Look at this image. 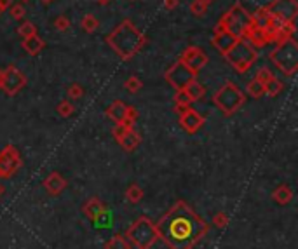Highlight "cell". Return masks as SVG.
I'll return each mask as SVG.
<instances>
[{
	"label": "cell",
	"mask_w": 298,
	"mask_h": 249,
	"mask_svg": "<svg viewBox=\"0 0 298 249\" xmlns=\"http://www.w3.org/2000/svg\"><path fill=\"white\" fill-rule=\"evenodd\" d=\"M157 232L173 249H190L204 232V221L187 204L178 202L159 221Z\"/></svg>",
	"instance_id": "1"
},
{
	"label": "cell",
	"mask_w": 298,
	"mask_h": 249,
	"mask_svg": "<svg viewBox=\"0 0 298 249\" xmlns=\"http://www.w3.org/2000/svg\"><path fill=\"white\" fill-rule=\"evenodd\" d=\"M106 44L120 60L129 61L145 47L147 35L140 28H136L131 19H124L106 35Z\"/></svg>",
	"instance_id": "2"
},
{
	"label": "cell",
	"mask_w": 298,
	"mask_h": 249,
	"mask_svg": "<svg viewBox=\"0 0 298 249\" xmlns=\"http://www.w3.org/2000/svg\"><path fill=\"white\" fill-rule=\"evenodd\" d=\"M223 58L237 74H246L258 60V49L242 37L235 40L234 46L223 54Z\"/></svg>",
	"instance_id": "3"
},
{
	"label": "cell",
	"mask_w": 298,
	"mask_h": 249,
	"mask_svg": "<svg viewBox=\"0 0 298 249\" xmlns=\"http://www.w3.org/2000/svg\"><path fill=\"white\" fill-rule=\"evenodd\" d=\"M269 60L277 67V70L284 77H291L298 70V42L295 39H288L279 42L276 49L270 51Z\"/></svg>",
	"instance_id": "4"
},
{
	"label": "cell",
	"mask_w": 298,
	"mask_h": 249,
	"mask_svg": "<svg viewBox=\"0 0 298 249\" xmlns=\"http://www.w3.org/2000/svg\"><path fill=\"white\" fill-rule=\"evenodd\" d=\"M246 101V96L234 82H225L213 96V103L223 112V115L235 113Z\"/></svg>",
	"instance_id": "5"
},
{
	"label": "cell",
	"mask_w": 298,
	"mask_h": 249,
	"mask_svg": "<svg viewBox=\"0 0 298 249\" xmlns=\"http://www.w3.org/2000/svg\"><path fill=\"white\" fill-rule=\"evenodd\" d=\"M251 23V14L242 7L241 4H234L218 21L234 39H242L246 33V28Z\"/></svg>",
	"instance_id": "6"
},
{
	"label": "cell",
	"mask_w": 298,
	"mask_h": 249,
	"mask_svg": "<svg viewBox=\"0 0 298 249\" xmlns=\"http://www.w3.org/2000/svg\"><path fill=\"white\" fill-rule=\"evenodd\" d=\"M269 16L274 21L281 25H295L298 16V2L297 0H272L267 5Z\"/></svg>",
	"instance_id": "7"
},
{
	"label": "cell",
	"mask_w": 298,
	"mask_h": 249,
	"mask_svg": "<svg viewBox=\"0 0 298 249\" xmlns=\"http://www.w3.org/2000/svg\"><path fill=\"white\" fill-rule=\"evenodd\" d=\"M196 77H197L196 72H192L189 67H185V65H183L180 60L176 61L173 67H169L168 72L164 74L166 82H168L171 87H175L176 91H180V89H185L190 82L196 81Z\"/></svg>",
	"instance_id": "8"
},
{
	"label": "cell",
	"mask_w": 298,
	"mask_h": 249,
	"mask_svg": "<svg viewBox=\"0 0 298 249\" xmlns=\"http://www.w3.org/2000/svg\"><path fill=\"white\" fill-rule=\"evenodd\" d=\"M26 85V75L19 70L14 65H9L4 68V74H2V82H0V89L9 96H14L21 91Z\"/></svg>",
	"instance_id": "9"
},
{
	"label": "cell",
	"mask_w": 298,
	"mask_h": 249,
	"mask_svg": "<svg viewBox=\"0 0 298 249\" xmlns=\"http://www.w3.org/2000/svg\"><path fill=\"white\" fill-rule=\"evenodd\" d=\"M129 237L140 249H147L155 239V228L148 220H140L129 230Z\"/></svg>",
	"instance_id": "10"
},
{
	"label": "cell",
	"mask_w": 298,
	"mask_h": 249,
	"mask_svg": "<svg viewBox=\"0 0 298 249\" xmlns=\"http://www.w3.org/2000/svg\"><path fill=\"white\" fill-rule=\"evenodd\" d=\"M180 61H182L185 67H189L192 72L199 74V72L207 65V54L204 53V49H200V47L190 46V47H187V49L182 53V56H180Z\"/></svg>",
	"instance_id": "11"
},
{
	"label": "cell",
	"mask_w": 298,
	"mask_h": 249,
	"mask_svg": "<svg viewBox=\"0 0 298 249\" xmlns=\"http://www.w3.org/2000/svg\"><path fill=\"white\" fill-rule=\"evenodd\" d=\"M244 39H248L249 42L256 47V49H262V47H267L270 44V37H269V33H267L265 26L255 23V21H253V18H251L249 26L246 28Z\"/></svg>",
	"instance_id": "12"
},
{
	"label": "cell",
	"mask_w": 298,
	"mask_h": 249,
	"mask_svg": "<svg viewBox=\"0 0 298 249\" xmlns=\"http://www.w3.org/2000/svg\"><path fill=\"white\" fill-rule=\"evenodd\" d=\"M235 40H237V39H234V37H232L230 33H228L221 25L214 26L213 37H211V44H213V47L218 51V53L225 54L232 46H234Z\"/></svg>",
	"instance_id": "13"
},
{
	"label": "cell",
	"mask_w": 298,
	"mask_h": 249,
	"mask_svg": "<svg viewBox=\"0 0 298 249\" xmlns=\"http://www.w3.org/2000/svg\"><path fill=\"white\" fill-rule=\"evenodd\" d=\"M19 166V155L16 148L7 147L0 154V176H9L16 171Z\"/></svg>",
	"instance_id": "14"
},
{
	"label": "cell",
	"mask_w": 298,
	"mask_h": 249,
	"mask_svg": "<svg viewBox=\"0 0 298 249\" xmlns=\"http://www.w3.org/2000/svg\"><path fill=\"white\" fill-rule=\"evenodd\" d=\"M180 124H182V127L187 131V133L194 134V133H197V131H199L200 127H202L204 117L199 115V113H197L196 110L187 108L185 112L180 113Z\"/></svg>",
	"instance_id": "15"
},
{
	"label": "cell",
	"mask_w": 298,
	"mask_h": 249,
	"mask_svg": "<svg viewBox=\"0 0 298 249\" xmlns=\"http://www.w3.org/2000/svg\"><path fill=\"white\" fill-rule=\"evenodd\" d=\"M21 46H23V49L30 54V56H37V54L46 47V42H44L39 35H33V37H28V39H23Z\"/></svg>",
	"instance_id": "16"
},
{
	"label": "cell",
	"mask_w": 298,
	"mask_h": 249,
	"mask_svg": "<svg viewBox=\"0 0 298 249\" xmlns=\"http://www.w3.org/2000/svg\"><path fill=\"white\" fill-rule=\"evenodd\" d=\"M126 110H127V106L124 105L120 99H117V101H113L112 105L108 106V110H106V115H108L110 119L115 120L117 124H122L124 117H126Z\"/></svg>",
	"instance_id": "17"
},
{
	"label": "cell",
	"mask_w": 298,
	"mask_h": 249,
	"mask_svg": "<svg viewBox=\"0 0 298 249\" xmlns=\"http://www.w3.org/2000/svg\"><path fill=\"white\" fill-rule=\"evenodd\" d=\"M185 91H187V94H189V98L192 99V103L194 101H200V99L204 98V94H206V87H204V85L200 84V82H197V81L190 82V84L185 87Z\"/></svg>",
	"instance_id": "18"
},
{
	"label": "cell",
	"mask_w": 298,
	"mask_h": 249,
	"mask_svg": "<svg viewBox=\"0 0 298 249\" xmlns=\"http://www.w3.org/2000/svg\"><path fill=\"white\" fill-rule=\"evenodd\" d=\"M46 188L49 190L51 193H58V192H61V190L65 188V179L61 178L60 174H51L49 178L46 179Z\"/></svg>",
	"instance_id": "19"
},
{
	"label": "cell",
	"mask_w": 298,
	"mask_h": 249,
	"mask_svg": "<svg viewBox=\"0 0 298 249\" xmlns=\"http://www.w3.org/2000/svg\"><path fill=\"white\" fill-rule=\"evenodd\" d=\"M175 101H176V110L182 113V112H185V110L189 108L190 103H192V99L189 98V94H187L185 89H180V91H176Z\"/></svg>",
	"instance_id": "20"
},
{
	"label": "cell",
	"mask_w": 298,
	"mask_h": 249,
	"mask_svg": "<svg viewBox=\"0 0 298 249\" xmlns=\"http://www.w3.org/2000/svg\"><path fill=\"white\" fill-rule=\"evenodd\" d=\"M98 26H99L98 19L93 14H86L84 18L81 19V28L84 30L86 33H95L96 30H98Z\"/></svg>",
	"instance_id": "21"
},
{
	"label": "cell",
	"mask_w": 298,
	"mask_h": 249,
	"mask_svg": "<svg viewBox=\"0 0 298 249\" xmlns=\"http://www.w3.org/2000/svg\"><path fill=\"white\" fill-rule=\"evenodd\" d=\"M119 143L122 145L126 150H133V148L136 147L138 143H140V136H138L136 133H133V129H129L126 134H124L122 140H120Z\"/></svg>",
	"instance_id": "22"
},
{
	"label": "cell",
	"mask_w": 298,
	"mask_h": 249,
	"mask_svg": "<svg viewBox=\"0 0 298 249\" xmlns=\"http://www.w3.org/2000/svg\"><path fill=\"white\" fill-rule=\"evenodd\" d=\"M248 94L251 96V98H262L263 94H265V85L262 84V82H258L256 79H253L251 82L248 84Z\"/></svg>",
	"instance_id": "23"
},
{
	"label": "cell",
	"mask_w": 298,
	"mask_h": 249,
	"mask_svg": "<svg viewBox=\"0 0 298 249\" xmlns=\"http://www.w3.org/2000/svg\"><path fill=\"white\" fill-rule=\"evenodd\" d=\"M283 87H284L283 82H281L279 79L274 77L272 81L267 82V84H265V94H269L270 98H274V96H277L281 91H283Z\"/></svg>",
	"instance_id": "24"
},
{
	"label": "cell",
	"mask_w": 298,
	"mask_h": 249,
	"mask_svg": "<svg viewBox=\"0 0 298 249\" xmlns=\"http://www.w3.org/2000/svg\"><path fill=\"white\" fill-rule=\"evenodd\" d=\"M18 33L23 37V39H28V37L37 35V26L33 25L32 21H25V23H21V25H19Z\"/></svg>",
	"instance_id": "25"
},
{
	"label": "cell",
	"mask_w": 298,
	"mask_h": 249,
	"mask_svg": "<svg viewBox=\"0 0 298 249\" xmlns=\"http://www.w3.org/2000/svg\"><path fill=\"white\" fill-rule=\"evenodd\" d=\"M190 12H192L196 18H202V16H206V12H207V5L202 4V2H199V0H194L192 4H190Z\"/></svg>",
	"instance_id": "26"
},
{
	"label": "cell",
	"mask_w": 298,
	"mask_h": 249,
	"mask_svg": "<svg viewBox=\"0 0 298 249\" xmlns=\"http://www.w3.org/2000/svg\"><path fill=\"white\" fill-rule=\"evenodd\" d=\"M256 81L258 82H262L263 85L267 84V82H270L274 79V74L270 72V68H267V67H263V68H260L258 70V74H256Z\"/></svg>",
	"instance_id": "27"
},
{
	"label": "cell",
	"mask_w": 298,
	"mask_h": 249,
	"mask_svg": "<svg viewBox=\"0 0 298 249\" xmlns=\"http://www.w3.org/2000/svg\"><path fill=\"white\" fill-rule=\"evenodd\" d=\"M54 28H56L58 32H67V30L70 28V19L63 14L58 16V18L54 19Z\"/></svg>",
	"instance_id": "28"
},
{
	"label": "cell",
	"mask_w": 298,
	"mask_h": 249,
	"mask_svg": "<svg viewBox=\"0 0 298 249\" xmlns=\"http://www.w3.org/2000/svg\"><path fill=\"white\" fill-rule=\"evenodd\" d=\"M141 87H143V84H141L140 79L134 77V75H133V77H129V79L126 81V89H127L129 92H138Z\"/></svg>",
	"instance_id": "29"
},
{
	"label": "cell",
	"mask_w": 298,
	"mask_h": 249,
	"mask_svg": "<svg viewBox=\"0 0 298 249\" xmlns=\"http://www.w3.org/2000/svg\"><path fill=\"white\" fill-rule=\"evenodd\" d=\"M82 94H84V89L81 87V84H72L70 87H68V98L79 99L82 98Z\"/></svg>",
	"instance_id": "30"
},
{
	"label": "cell",
	"mask_w": 298,
	"mask_h": 249,
	"mask_svg": "<svg viewBox=\"0 0 298 249\" xmlns=\"http://www.w3.org/2000/svg\"><path fill=\"white\" fill-rule=\"evenodd\" d=\"M58 112H60V115L63 117H68L74 113V105H72L70 101H61L60 105H58Z\"/></svg>",
	"instance_id": "31"
},
{
	"label": "cell",
	"mask_w": 298,
	"mask_h": 249,
	"mask_svg": "<svg viewBox=\"0 0 298 249\" xmlns=\"http://www.w3.org/2000/svg\"><path fill=\"white\" fill-rule=\"evenodd\" d=\"M11 16H12V19H18V21L25 18V7H23V4L11 5Z\"/></svg>",
	"instance_id": "32"
},
{
	"label": "cell",
	"mask_w": 298,
	"mask_h": 249,
	"mask_svg": "<svg viewBox=\"0 0 298 249\" xmlns=\"http://www.w3.org/2000/svg\"><path fill=\"white\" fill-rule=\"evenodd\" d=\"M290 197H291V192H290V188H288V186H281V188L276 192V199L281 200V202H286V200H290Z\"/></svg>",
	"instance_id": "33"
},
{
	"label": "cell",
	"mask_w": 298,
	"mask_h": 249,
	"mask_svg": "<svg viewBox=\"0 0 298 249\" xmlns=\"http://www.w3.org/2000/svg\"><path fill=\"white\" fill-rule=\"evenodd\" d=\"M127 193H129V199H133V200H138V199H140V195H141V192H140V188H138V186H131Z\"/></svg>",
	"instance_id": "34"
},
{
	"label": "cell",
	"mask_w": 298,
	"mask_h": 249,
	"mask_svg": "<svg viewBox=\"0 0 298 249\" xmlns=\"http://www.w3.org/2000/svg\"><path fill=\"white\" fill-rule=\"evenodd\" d=\"M178 7V0H164V9L166 11H173Z\"/></svg>",
	"instance_id": "35"
},
{
	"label": "cell",
	"mask_w": 298,
	"mask_h": 249,
	"mask_svg": "<svg viewBox=\"0 0 298 249\" xmlns=\"http://www.w3.org/2000/svg\"><path fill=\"white\" fill-rule=\"evenodd\" d=\"M11 0H0V7H2V11H5V9L11 7Z\"/></svg>",
	"instance_id": "36"
},
{
	"label": "cell",
	"mask_w": 298,
	"mask_h": 249,
	"mask_svg": "<svg viewBox=\"0 0 298 249\" xmlns=\"http://www.w3.org/2000/svg\"><path fill=\"white\" fill-rule=\"evenodd\" d=\"M96 2H98L99 5H103V7H105V5H108V4H112V0H96Z\"/></svg>",
	"instance_id": "37"
},
{
	"label": "cell",
	"mask_w": 298,
	"mask_h": 249,
	"mask_svg": "<svg viewBox=\"0 0 298 249\" xmlns=\"http://www.w3.org/2000/svg\"><path fill=\"white\" fill-rule=\"evenodd\" d=\"M199 2H202V4H206V5H209L211 2H214V0H199Z\"/></svg>",
	"instance_id": "38"
},
{
	"label": "cell",
	"mask_w": 298,
	"mask_h": 249,
	"mask_svg": "<svg viewBox=\"0 0 298 249\" xmlns=\"http://www.w3.org/2000/svg\"><path fill=\"white\" fill-rule=\"evenodd\" d=\"M40 2H42V4H51L53 0H40Z\"/></svg>",
	"instance_id": "39"
},
{
	"label": "cell",
	"mask_w": 298,
	"mask_h": 249,
	"mask_svg": "<svg viewBox=\"0 0 298 249\" xmlns=\"http://www.w3.org/2000/svg\"><path fill=\"white\" fill-rule=\"evenodd\" d=\"M2 74H4V68H0V82H2Z\"/></svg>",
	"instance_id": "40"
},
{
	"label": "cell",
	"mask_w": 298,
	"mask_h": 249,
	"mask_svg": "<svg viewBox=\"0 0 298 249\" xmlns=\"http://www.w3.org/2000/svg\"><path fill=\"white\" fill-rule=\"evenodd\" d=\"M30 0H21V4H28Z\"/></svg>",
	"instance_id": "41"
},
{
	"label": "cell",
	"mask_w": 298,
	"mask_h": 249,
	"mask_svg": "<svg viewBox=\"0 0 298 249\" xmlns=\"http://www.w3.org/2000/svg\"><path fill=\"white\" fill-rule=\"evenodd\" d=\"M2 12H4V11H2V7H0V14H2Z\"/></svg>",
	"instance_id": "42"
},
{
	"label": "cell",
	"mask_w": 298,
	"mask_h": 249,
	"mask_svg": "<svg viewBox=\"0 0 298 249\" xmlns=\"http://www.w3.org/2000/svg\"><path fill=\"white\" fill-rule=\"evenodd\" d=\"M129 2H134V0H129Z\"/></svg>",
	"instance_id": "43"
}]
</instances>
